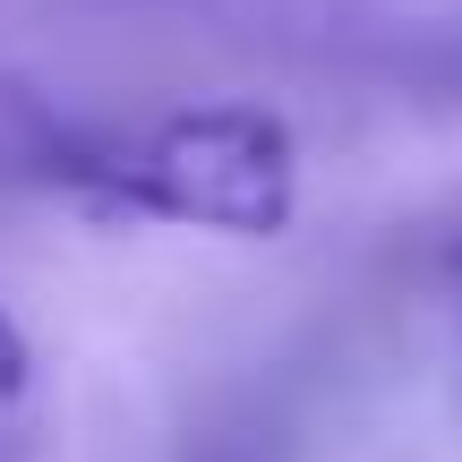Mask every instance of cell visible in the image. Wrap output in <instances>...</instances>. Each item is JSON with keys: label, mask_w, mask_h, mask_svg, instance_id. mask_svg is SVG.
<instances>
[{"label": "cell", "mask_w": 462, "mask_h": 462, "mask_svg": "<svg viewBox=\"0 0 462 462\" xmlns=\"http://www.w3.org/2000/svg\"><path fill=\"white\" fill-rule=\"evenodd\" d=\"M26 171L95 223H171L215 240H282L300 223V137L265 103H180L137 129H51Z\"/></svg>", "instance_id": "obj_1"}, {"label": "cell", "mask_w": 462, "mask_h": 462, "mask_svg": "<svg viewBox=\"0 0 462 462\" xmlns=\"http://www.w3.org/2000/svg\"><path fill=\"white\" fill-rule=\"evenodd\" d=\"M26 394H34V343L9 317V300H0V402H26Z\"/></svg>", "instance_id": "obj_2"}]
</instances>
